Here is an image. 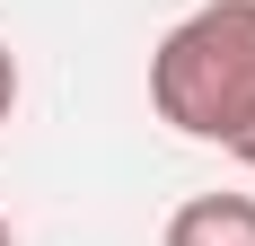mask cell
Listing matches in <instances>:
<instances>
[{
  "mask_svg": "<svg viewBox=\"0 0 255 246\" xmlns=\"http://www.w3.org/2000/svg\"><path fill=\"white\" fill-rule=\"evenodd\" d=\"M150 106L185 141L229 149L255 123V0H203L150 53Z\"/></svg>",
  "mask_w": 255,
  "mask_h": 246,
  "instance_id": "cell-1",
  "label": "cell"
},
{
  "mask_svg": "<svg viewBox=\"0 0 255 246\" xmlns=\"http://www.w3.org/2000/svg\"><path fill=\"white\" fill-rule=\"evenodd\" d=\"M158 246H255V194H194V202H176Z\"/></svg>",
  "mask_w": 255,
  "mask_h": 246,
  "instance_id": "cell-2",
  "label": "cell"
},
{
  "mask_svg": "<svg viewBox=\"0 0 255 246\" xmlns=\"http://www.w3.org/2000/svg\"><path fill=\"white\" fill-rule=\"evenodd\" d=\"M9 106H18V53L0 44V123H9Z\"/></svg>",
  "mask_w": 255,
  "mask_h": 246,
  "instance_id": "cell-3",
  "label": "cell"
},
{
  "mask_svg": "<svg viewBox=\"0 0 255 246\" xmlns=\"http://www.w3.org/2000/svg\"><path fill=\"white\" fill-rule=\"evenodd\" d=\"M229 158H238V167H255V123L238 132V141H229Z\"/></svg>",
  "mask_w": 255,
  "mask_h": 246,
  "instance_id": "cell-4",
  "label": "cell"
},
{
  "mask_svg": "<svg viewBox=\"0 0 255 246\" xmlns=\"http://www.w3.org/2000/svg\"><path fill=\"white\" fill-rule=\"evenodd\" d=\"M0 246H18V238H9V220H0Z\"/></svg>",
  "mask_w": 255,
  "mask_h": 246,
  "instance_id": "cell-5",
  "label": "cell"
}]
</instances>
